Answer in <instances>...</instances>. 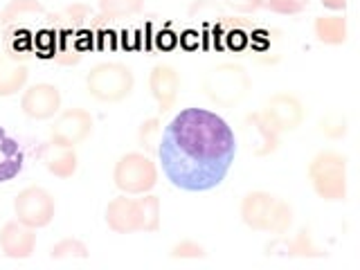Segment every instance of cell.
<instances>
[{"mask_svg":"<svg viewBox=\"0 0 360 270\" xmlns=\"http://www.w3.org/2000/svg\"><path fill=\"white\" fill-rule=\"evenodd\" d=\"M50 257L56 259V262H63V259H86L88 248L79 239H61L50 248Z\"/></svg>","mask_w":360,"mask_h":270,"instance_id":"obj_22","label":"cell"},{"mask_svg":"<svg viewBox=\"0 0 360 270\" xmlns=\"http://www.w3.org/2000/svg\"><path fill=\"white\" fill-rule=\"evenodd\" d=\"M112 180L124 194H146L158 183V169L149 155L133 151L117 160L112 169Z\"/></svg>","mask_w":360,"mask_h":270,"instance_id":"obj_7","label":"cell"},{"mask_svg":"<svg viewBox=\"0 0 360 270\" xmlns=\"http://www.w3.org/2000/svg\"><path fill=\"white\" fill-rule=\"evenodd\" d=\"M200 86L212 104L223 106V108H234L236 104H241L248 93H250L252 79L241 63L223 61V63L212 65L210 70L202 75Z\"/></svg>","mask_w":360,"mask_h":270,"instance_id":"obj_4","label":"cell"},{"mask_svg":"<svg viewBox=\"0 0 360 270\" xmlns=\"http://www.w3.org/2000/svg\"><path fill=\"white\" fill-rule=\"evenodd\" d=\"M264 110L268 112V117L277 124V129L281 133L295 131L304 120V106L300 97L292 93H275L266 101Z\"/></svg>","mask_w":360,"mask_h":270,"instance_id":"obj_12","label":"cell"},{"mask_svg":"<svg viewBox=\"0 0 360 270\" xmlns=\"http://www.w3.org/2000/svg\"><path fill=\"white\" fill-rule=\"evenodd\" d=\"M180 43L185 45L187 50H194V48H198V37H196V32H185L183 37H180Z\"/></svg>","mask_w":360,"mask_h":270,"instance_id":"obj_33","label":"cell"},{"mask_svg":"<svg viewBox=\"0 0 360 270\" xmlns=\"http://www.w3.org/2000/svg\"><path fill=\"white\" fill-rule=\"evenodd\" d=\"M311 185L322 200H345L347 198V158L338 151H320L309 165Z\"/></svg>","mask_w":360,"mask_h":270,"instance_id":"obj_5","label":"cell"},{"mask_svg":"<svg viewBox=\"0 0 360 270\" xmlns=\"http://www.w3.org/2000/svg\"><path fill=\"white\" fill-rule=\"evenodd\" d=\"M268 255H281V257H324V250H320L313 243L309 228H302L292 239H286L284 234L277 236L273 243H268Z\"/></svg>","mask_w":360,"mask_h":270,"instance_id":"obj_16","label":"cell"},{"mask_svg":"<svg viewBox=\"0 0 360 270\" xmlns=\"http://www.w3.org/2000/svg\"><path fill=\"white\" fill-rule=\"evenodd\" d=\"M133 86H135L133 70L129 65L117 61L97 63L86 77L88 93L99 101H108V104L127 99L133 93Z\"/></svg>","mask_w":360,"mask_h":270,"instance_id":"obj_6","label":"cell"},{"mask_svg":"<svg viewBox=\"0 0 360 270\" xmlns=\"http://www.w3.org/2000/svg\"><path fill=\"white\" fill-rule=\"evenodd\" d=\"M88 7H84V5H72V7H68V9H63V11H59V14H52L50 16V20L54 22H65V25H75V22H82V20H86L88 18Z\"/></svg>","mask_w":360,"mask_h":270,"instance_id":"obj_27","label":"cell"},{"mask_svg":"<svg viewBox=\"0 0 360 270\" xmlns=\"http://www.w3.org/2000/svg\"><path fill=\"white\" fill-rule=\"evenodd\" d=\"M223 3L239 14H252V11L264 7V0H223Z\"/></svg>","mask_w":360,"mask_h":270,"instance_id":"obj_29","label":"cell"},{"mask_svg":"<svg viewBox=\"0 0 360 270\" xmlns=\"http://www.w3.org/2000/svg\"><path fill=\"white\" fill-rule=\"evenodd\" d=\"M144 9V0H99V18L120 20L135 16Z\"/></svg>","mask_w":360,"mask_h":270,"instance_id":"obj_19","label":"cell"},{"mask_svg":"<svg viewBox=\"0 0 360 270\" xmlns=\"http://www.w3.org/2000/svg\"><path fill=\"white\" fill-rule=\"evenodd\" d=\"M264 7L281 16H292V14H302L309 7V0H264Z\"/></svg>","mask_w":360,"mask_h":270,"instance_id":"obj_24","label":"cell"},{"mask_svg":"<svg viewBox=\"0 0 360 270\" xmlns=\"http://www.w3.org/2000/svg\"><path fill=\"white\" fill-rule=\"evenodd\" d=\"M54 48H56V34L52 30H43L37 34V50L41 52V56L50 59V56H54Z\"/></svg>","mask_w":360,"mask_h":270,"instance_id":"obj_28","label":"cell"},{"mask_svg":"<svg viewBox=\"0 0 360 270\" xmlns=\"http://www.w3.org/2000/svg\"><path fill=\"white\" fill-rule=\"evenodd\" d=\"M39 160L43 162V167L56 178H72L77 172V151L70 144H61V142H45L39 146Z\"/></svg>","mask_w":360,"mask_h":270,"instance_id":"obj_14","label":"cell"},{"mask_svg":"<svg viewBox=\"0 0 360 270\" xmlns=\"http://www.w3.org/2000/svg\"><path fill=\"white\" fill-rule=\"evenodd\" d=\"M27 65L9 54H0V97L16 95L27 84Z\"/></svg>","mask_w":360,"mask_h":270,"instance_id":"obj_17","label":"cell"},{"mask_svg":"<svg viewBox=\"0 0 360 270\" xmlns=\"http://www.w3.org/2000/svg\"><path fill=\"white\" fill-rule=\"evenodd\" d=\"M176 43H178V37H176L174 32L165 30V32L158 34V48H165V50H169V48H174Z\"/></svg>","mask_w":360,"mask_h":270,"instance_id":"obj_32","label":"cell"},{"mask_svg":"<svg viewBox=\"0 0 360 270\" xmlns=\"http://www.w3.org/2000/svg\"><path fill=\"white\" fill-rule=\"evenodd\" d=\"M82 50H79L77 45V39L70 27H65L59 37H56V48H54V56L52 59H56L59 63L63 65H72V63H79L82 61Z\"/></svg>","mask_w":360,"mask_h":270,"instance_id":"obj_20","label":"cell"},{"mask_svg":"<svg viewBox=\"0 0 360 270\" xmlns=\"http://www.w3.org/2000/svg\"><path fill=\"white\" fill-rule=\"evenodd\" d=\"M27 48H30V32L27 30H18V32L11 34V54L9 56H14L16 59V50L22 52Z\"/></svg>","mask_w":360,"mask_h":270,"instance_id":"obj_30","label":"cell"},{"mask_svg":"<svg viewBox=\"0 0 360 270\" xmlns=\"http://www.w3.org/2000/svg\"><path fill=\"white\" fill-rule=\"evenodd\" d=\"M54 198L48 189L43 187H25L18 191L14 198V214L16 221L30 225V228H45L54 219Z\"/></svg>","mask_w":360,"mask_h":270,"instance_id":"obj_8","label":"cell"},{"mask_svg":"<svg viewBox=\"0 0 360 270\" xmlns=\"http://www.w3.org/2000/svg\"><path fill=\"white\" fill-rule=\"evenodd\" d=\"M172 257L174 259H205L207 252H205V248H202L198 241L185 239V241H178L172 248Z\"/></svg>","mask_w":360,"mask_h":270,"instance_id":"obj_25","label":"cell"},{"mask_svg":"<svg viewBox=\"0 0 360 270\" xmlns=\"http://www.w3.org/2000/svg\"><path fill=\"white\" fill-rule=\"evenodd\" d=\"M149 90L158 104V110L169 112L174 108L180 90V72L169 63H158L149 75Z\"/></svg>","mask_w":360,"mask_h":270,"instance_id":"obj_11","label":"cell"},{"mask_svg":"<svg viewBox=\"0 0 360 270\" xmlns=\"http://www.w3.org/2000/svg\"><path fill=\"white\" fill-rule=\"evenodd\" d=\"M93 133V115L86 108H68L54 120L52 140L61 144H82Z\"/></svg>","mask_w":360,"mask_h":270,"instance_id":"obj_9","label":"cell"},{"mask_svg":"<svg viewBox=\"0 0 360 270\" xmlns=\"http://www.w3.org/2000/svg\"><path fill=\"white\" fill-rule=\"evenodd\" d=\"M45 7L39 3V0H11V3L0 11V25H9L14 22L18 16L25 14H43Z\"/></svg>","mask_w":360,"mask_h":270,"instance_id":"obj_21","label":"cell"},{"mask_svg":"<svg viewBox=\"0 0 360 270\" xmlns=\"http://www.w3.org/2000/svg\"><path fill=\"white\" fill-rule=\"evenodd\" d=\"M20 108L32 120H50L61 108V93L52 84H34L20 97Z\"/></svg>","mask_w":360,"mask_h":270,"instance_id":"obj_10","label":"cell"},{"mask_svg":"<svg viewBox=\"0 0 360 270\" xmlns=\"http://www.w3.org/2000/svg\"><path fill=\"white\" fill-rule=\"evenodd\" d=\"M322 5L326 9H333V11H342L347 7V0H322Z\"/></svg>","mask_w":360,"mask_h":270,"instance_id":"obj_34","label":"cell"},{"mask_svg":"<svg viewBox=\"0 0 360 270\" xmlns=\"http://www.w3.org/2000/svg\"><path fill=\"white\" fill-rule=\"evenodd\" d=\"M228 48L230 50H243L245 48V43H248V37L243 32H239V30H234V32H228Z\"/></svg>","mask_w":360,"mask_h":270,"instance_id":"obj_31","label":"cell"},{"mask_svg":"<svg viewBox=\"0 0 360 270\" xmlns=\"http://www.w3.org/2000/svg\"><path fill=\"white\" fill-rule=\"evenodd\" d=\"M245 129L255 133V140L250 144V149L255 155H270L279 149V138L281 131L277 129V124L268 117V112L255 110L245 115Z\"/></svg>","mask_w":360,"mask_h":270,"instance_id":"obj_13","label":"cell"},{"mask_svg":"<svg viewBox=\"0 0 360 270\" xmlns=\"http://www.w3.org/2000/svg\"><path fill=\"white\" fill-rule=\"evenodd\" d=\"M106 223L112 232L131 234V232H158L160 230V198H112L106 207Z\"/></svg>","mask_w":360,"mask_h":270,"instance_id":"obj_2","label":"cell"},{"mask_svg":"<svg viewBox=\"0 0 360 270\" xmlns=\"http://www.w3.org/2000/svg\"><path fill=\"white\" fill-rule=\"evenodd\" d=\"M0 248H3L5 257L9 259H27L32 257L34 248H37V234L34 228L20 223V221H9L0 230Z\"/></svg>","mask_w":360,"mask_h":270,"instance_id":"obj_15","label":"cell"},{"mask_svg":"<svg viewBox=\"0 0 360 270\" xmlns=\"http://www.w3.org/2000/svg\"><path fill=\"white\" fill-rule=\"evenodd\" d=\"M160 133V120L158 117H151V120H146L142 122V127L138 131V142L144 146L146 151H153L155 149V135Z\"/></svg>","mask_w":360,"mask_h":270,"instance_id":"obj_26","label":"cell"},{"mask_svg":"<svg viewBox=\"0 0 360 270\" xmlns=\"http://www.w3.org/2000/svg\"><path fill=\"white\" fill-rule=\"evenodd\" d=\"M241 221L250 230L281 236L292 225V207L268 191H250L241 200Z\"/></svg>","mask_w":360,"mask_h":270,"instance_id":"obj_3","label":"cell"},{"mask_svg":"<svg viewBox=\"0 0 360 270\" xmlns=\"http://www.w3.org/2000/svg\"><path fill=\"white\" fill-rule=\"evenodd\" d=\"M236 142L228 122L205 108H185L167 124L158 146L162 172L185 191L219 187L234 162Z\"/></svg>","mask_w":360,"mask_h":270,"instance_id":"obj_1","label":"cell"},{"mask_svg":"<svg viewBox=\"0 0 360 270\" xmlns=\"http://www.w3.org/2000/svg\"><path fill=\"white\" fill-rule=\"evenodd\" d=\"M315 37L324 45H342L347 41V18L345 16H318L313 22Z\"/></svg>","mask_w":360,"mask_h":270,"instance_id":"obj_18","label":"cell"},{"mask_svg":"<svg viewBox=\"0 0 360 270\" xmlns=\"http://www.w3.org/2000/svg\"><path fill=\"white\" fill-rule=\"evenodd\" d=\"M320 131L331 140H340L347 135V117L340 112H326L320 120Z\"/></svg>","mask_w":360,"mask_h":270,"instance_id":"obj_23","label":"cell"}]
</instances>
